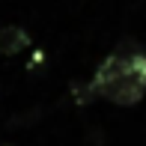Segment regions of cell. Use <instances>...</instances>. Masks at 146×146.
I'll return each mask as SVG.
<instances>
[{"label":"cell","mask_w":146,"mask_h":146,"mask_svg":"<svg viewBox=\"0 0 146 146\" xmlns=\"http://www.w3.org/2000/svg\"><path fill=\"white\" fill-rule=\"evenodd\" d=\"M27 45H30V36H27V30H24V27L9 24V27L0 30V54H3V57H15V54H21Z\"/></svg>","instance_id":"obj_2"},{"label":"cell","mask_w":146,"mask_h":146,"mask_svg":"<svg viewBox=\"0 0 146 146\" xmlns=\"http://www.w3.org/2000/svg\"><path fill=\"white\" fill-rule=\"evenodd\" d=\"M81 102L104 98L119 108H131L146 96V48L134 39H122L98 63L90 84L78 87Z\"/></svg>","instance_id":"obj_1"},{"label":"cell","mask_w":146,"mask_h":146,"mask_svg":"<svg viewBox=\"0 0 146 146\" xmlns=\"http://www.w3.org/2000/svg\"><path fill=\"white\" fill-rule=\"evenodd\" d=\"M3 146H12V143H3Z\"/></svg>","instance_id":"obj_3"}]
</instances>
